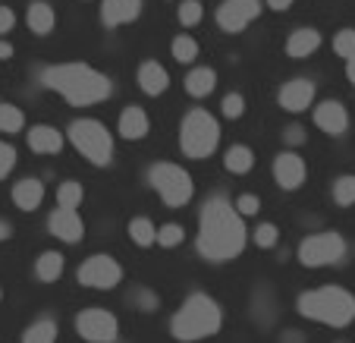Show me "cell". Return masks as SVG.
I'll return each instance as SVG.
<instances>
[{
	"instance_id": "cell-1",
	"label": "cell",
	"mask_w": 355,
	"mask_h": 343,
	"mask_svg": "<svg viewBox=\"0 0 355 343\" xmlns=\"http://www.w3.org/2000/svg\"><path fill=\"white\" fill-rule=\"evenodd\" d=\"M248 242V230L242 224V217L236 215V208L223 199V195H211L198 217V252L201 258L220 265L233 262Z\"/></svg>"
},
{
	"instance_id": "cell-2",
	"label": "cell",
	"mask_w": 355,
	"mask_h": 343,
	"mask_svg": "<svg viewBox=\"0 0 355 343\" xmlns=\"http://www.w3.org/2000/svg\"><path fill=\"white\" fill-rule=\"evenodd\" d=\"M38 82L51 92L63 94L73 108H88V104L107 101L114 85L104 73H98L88 63H60V67H44L38 73Z\"/></svg>"
},
{
	"instance_id": "cell-3",
	"label": "cell",
	"mask_w": 355,
	"mask_h": 343,
	"mask_svg": "<svg viewBox=\"0 0 355 343\" xmlns=\"http://www.w3.org/2000/svg\"><path fill=\"white\" fill-rule=\"evenodd\" d=\"M223 324V312L205 293H192V296L182 303V309L173 315L170 321V334L182 343H195V340H208L220 331Z\"/></svg>"
},
{
	"instance_id": "cell-4",
	"label": "cell",
	"mask_w": 355,
	"mask_h": 343,
	"mask_svg": "<svg viewBox=\"0 0 355 343\" xmlns=\"http://www.w3.org/2000/svg\"><path fill=\"white\" fill-rule=\"evenodd\" d=\"M299 312L311 321L330 324V328H346L355 321V296L343 287H321L309 290L299 296Z\"/></svg>"
},
{
	"instance_id": "cell-5",
	"label": "cell",
	"mask_w": 355,
	"mask_h": 343,
	"mask_svg": "<svg viewBox=\"0 0 355 343\" xmlns=\"http://www.w3.org/2000/svg\"><path fill=\"white\" fill-rule=\"evenodd\" d=\"M217 142H220V126H217V120L208 114V110H189L186 120H182L180 126V149L186 158H208L214 155Z\"/></svg>"
},
{
	"instance_id": "cell-6",
	"label": "cell",
	"mask_w": 355,
	"mask_h": 343,
	"mask_svg": "<svg viewBox=\"0 0 355 343\" xmlns=\"http://www.w3.org/2000/svg\"><path fill=\"white\" fill-rule=\"evenodd\" d=\"M69 142L76 145L79 155H85L92 164L98 167H107L114 161V135L107 133V126L92 117H82V120H73L69 123Z\"/></svg>"
},
{
	"instance_id": "cell-7",
	"label": "cell",
	"mask_w": 355,
	"mask_h": 343,
	"mask_svg": "<svg viewBox=\"0 0 355 343\" xmlns=\"http://www.w3.org/2000/svg\"><path fill=\"white\" fill-rule=\"evenodd\" d=\"M148 180L164 199V205H170V208H182V205L192 202L195 183L180 164H155L148 170Z\"/></svg>"
},
{
	"instance_id": "cell-8",
	"label": "cell",
	"mask_w": 355,
	"mask_h": 343,
	"mask_svg": "<svg viewBox=\"0 0 355 343\" xmlns=\"http://www.w3.org/2000/svg\"><path fill=\"white\" fill-rule=\"evenodd\" d=\"M346 256V240L336 230H324L309 240H302L299 246V262L305 268H324V265H336Z\"/></svg>"
},
{
	"instance_id": "cell-9",
	"label": "cell",
	"mask_w": 355,
	"mask_h": 343,
	"mask_svg": "<svg viewBox=\"0 0 355 343\" xmlns=\"http://www.w3.org/2000/svg\"><path fill=\"white\" fill-rule=\"evenodd\" d=\"M76 331L88 343H114L120 334V321L107 309H85L76 318Z\"/></svg>"
},
{
	"instance_id": "cell-10",
	"label": "cell",
	"mask_w": 355,
	"mask_h": 343,
	"mask_svg": "<svg viewBox=\"0 0 355 343\" xmlns=\"http://www.w3.org/2000/svg\"><path fill=\"white\" fill-rule=\"evenodd\" d=\"M79 283L82 287H92V290H114L116 283L123 281V268L116 258L110 256H92L85 258V265L79 268Z\"/></svg>"
},
{
	"instance_id": "cell-11",
	"label": "cell",
	"mask_w": 355,
	"mask_h": 343,
	"mask_svg": "<svg viewBox=\"0 0 355 343\" xmlns=\"http://www.w3.org/2000/svg\"><path fill=\"white\" fill-rule=\"evenodd\" d=\"M258 16H261V0H223L217 7V26L223 32L236 35L252 26Z\"/></svg>"
},
{
	"instance_id": "cell-12",
	"label": "cell",
	"mask_w": 355,
	"mask_h": 343,
	"mask_svg": "<svg viewBox=\"0 0 355 343\" xmlns=\"http://www.w3.org/2000/svg\"><path fill=\"white\" fill-rule=\"evenodd\" d=\"M305 161H302L295 151H283V155L274 158V180L280 183V189H299L302 183H305Z\"/></svg>"
},
{
	"instance_id": "cell-13",
	"label": "cell",
	"mask_w": 355,
	"mask_h": 343,
	"mask_svg": "<svg viewBox=\"0 0 355 343\" xmlns=\"http://www.w3.org/2000/svg\"><path fill=\"white\" fill-rule=\"evenodd\" d=\"M47 227L63 242H82V236H85V224H82L76 208H57L54 215L47 217Z\"/></svg>"
},
{
	"instance_id": "cell-14",
	"label": "cell",
	"mask_w": 355,
	"mask_h": 343,
	"mask_svg": "<svg viewBox=\"0 0 355 343\" xmlns=\"http://www.w3.org/2000/svg\"><path fill=\"white\" fill-rule=\"evenodd\" d=\"M315 101V82L311 79H289L280 88V108L289 114H302L305 108H311Z\"/></svg>"
},
{
	"instance_id": "cell-15",
	"label": "cell",
	"mask_w": 355,
	"mask_h": 343,
	"mask_svg": "<svg viewBox=\"0 0 355 343\" xmlns=\"http://www.w3.org/2000/svg\"><path fill=\"white\" fill-rule=\"evenodd\" d=\"M315 126L327 135H343L349 129V114L340 101H324L315 108Z\"/></svg>"
},
{
	"instance_id": "cell-16",
	"label": "cell",
	"mask_w": 355,
	"mask_h": 343,
	"mask_svg": "<svg viewBox=\"0 0 355 343\" xmlns=\"http://www.w3.org/2000/svg\"><path fill=\"white\" fill-rule=\"evenodd\" d=\"M141 13V0H104L101 7V19L107 28H116V26H126V22L139 19Z\"/></svg>"
},
{
	"instance_id": "cell-17",
	"label": "cell",
	"mask_w": 355,
	"mask_h": 343,
	"mask_svg": "<svg viewBox=\"0 0 355 343\" xmlns=\"http://www.w3.org/2000/svg\"><path fill=\"white\" fill-rule=\"evenodd\" d=\"M28 149L35 155H57L63 149V133L47 123H38V126L28 129Z\"/></svg>"
},
{
	"instance_id": "cell-18",
	"label": "cell",
	"mask_w": 355,
	"mask_h": 343,
	"mask_svg": "<svg viewBox=\"0 0 355 343\" xmlns=\"http://www.w3.org/2000/svg\"><path fill=\"white\" fill-rule=\"evenodd\" d=\"M44 202V183L35 180V176H26L13 186V205L19 211H35Z\"/></svg>"
},
{
	"instance_id": "cell-19",
	"label": "cell",
	"mask_w": 355,
	"mask_h": 343,
	"mask_svg": "<svg viewBox=\"0 0 355 343\" xmlns=\"http://www.w3.org/2000/svg\"><path fill=\"white\" fill-rule=\"evenodd\" d=\"M318 47H321V32L318 28H295L286 41V54L293 60H305V57L315 54Z\"/></svg>"
},
{
	"instance_id": "cell-20",
	"label": "cell",
	"mask_w": 355,
	"mask_h": 343,
	"mask_svg": "<svg viewBox=\"0 0 355 343\" xmlns=\"http://www.w3.org/2000/svg\"><path fill=\"white\" fill-rule=\"evenodd\" d=\"M139 85L145 94H164L170 88V73L161 67V63L148 60L139 67Z\"/></svg>"
},
{
	"instance_id": "cell-21",
	"label": "cell",
	"mask_w": 355,
	"mask_h": 343,
	"mask_svg": "<svg viewBox=\"0 0 355 343\" xmlns=\"http://www.w3.org/2000/svg\"><path fill=\"white\" fill-rule=\"evenodd\" d=\"M116 133L123 135L126 142H139L148 135V114L141 108H126L120 114V129Z\"/></svg>"
},
{
	"instance_id": "cell-22",
	"label": "cell",
	"mask_w": 355,
	"mask_h": 343,
	"mask_svg": "<svg viewBox=\"0 0 355 343\" xmlns=\"http://www.w3.org/2000/svg\"><path fill=\"white\" fill-rule=\"evenodd\" d=\"M28 28H32L35 35H47V32H54L57 26V13L51 3H44V0H35V3H28Z\"/></svg>"
},
{
	"instance_id": "cell-23",
	"label": "cell",
	"mask_w": 355,
	"mask_h": 343,
	"mask_svg": "<svg viewBox=\"0 0 355 343\" xmlns=\"http://www.w3.org/2000/svg\"><path fill=\"white\" fill-rule=\"evenodd\" d=\"M214 88H217V73L211 67H195L192 73L186 76V92L192 94V98H208Z\"/></svg>"
},
{
	"instance_id": "cell-24",
	"label": "cell",
	"mask_w": 355,
	"mask_h": 343,
	"mask_svg": "<svg viewBox=\"0 0 355 343\" xmlns=\"http://www.w3.org/2000/svg\"><path fill=\"white\" fill-rule=\"evenodd\" d=\"M35 274H38L44 283L60 281V274H63V256H60V252H41L38 262H35Z\"/></svg>"
},
{
	"instance_id": "cell-25",
	"label": "cell",
	"mask_w": 355,
	"mask_h": 343,
	"mask_svg": "<svg viewBox=\"0 0 355 343\" xmlns=\"http://www.w3.org/2000/svg\"><path fill=\"white\" fill-rule=\"evenodd\" d=\"M223 167H227L230 174H248V170L255 167V155H252V149H245V145H233V149H227V155H223Z\"/></svg>"
},
{
	"instance_id": "cell-26",
	"label": "cell",
	"mask_w": 355,
	"mask_h": 343,
	"mask_svg": "<svg viewBox=\"0 0 355 343\" xmlns=\"http://www.w3.org/2000/svg\"><path fill=\"white\" fill-rule=\"evenodd\" d=\"M22 343H57V321L51 318H38L35 324H28Z\"/></svg>"
},
{
	"instance_id": "cell-27",
	"label": "cell",
	"mask_w": 355,
	"mask_h": 343,
	"mask_svg": "<svg viewBox=\"0 0 355 343\" xmlns=\"http://www.w3.org/2000/svg\"><path fill=\"white\" fill-rule=\"evenodd\" d=\"M129 236H132L135 246H155L157 230L148 217H132V221H129Z\"/></svg>"
},
{
	"instance_id": "cell-28",
	"label": "cell",
	"mask_w": 355,
	"mask_h": 343,
	"mask_svg": "<svg viewBox=\"0 0 355 343\" xmlns=\"http://www.w3.org/2000/svg\"><path fill=\"white\" fill-rule=\"evenodd\" d=\"M82 199H85V189H82L76 180L60 183V189H57V202H60V208H79Z\"/></svg>"
},
{
	"instance_id": "cell-29",
	"label": "cell",
	"mask_w": 355,
	"mask_h": 343,
	"mask_svg": "<svg viewBox=\"0 0 355 343\" xmlns=\"http://www.w3.org/2000/svg\"><path fill=\"white\" fill-rule=\"evenodd\" d=\"M26 126V117L16 104H0V133H19Z\"/></svg>"
},
{
	"instance_id": "cell-30",
	"label": "cell",
	"mask_w": 355,
	"mask_h": 343,
	"mask_svg": "<svg viewBox=\"0 0 355 343\" xmlns=\"http://www.w3.org/2000/svg\"><path fill=\"white\" fill-rule=\"evenodd\" d=\"M170 51H173V57H176L180 63H192L195 57H198V41L189 38V35H180V38H173Z\"/></svg>"
},
{
	"instance_id": "cell-31",
	"label": "cell",
	"mask_w": 355,
	"mask_h": 343,
	"mask_svg": "<svg viewBox=\"0 0 355 343\" xmlns=\"http://www.w3.org/2000/svg\"><path fill=\"white\" fill-rule=\"evenodd\" d=\"M334 202L336 205H355V174H346L334 183Z\"/></svg>"
},
{
	"instance_id": "cell-32",
	"label": "cell",
	"mask_w": 355,
	"mask_h": 343,
	"mask_svg": "<svg viewBox=\"0 0 355 343\" xmlns=\"http://www.w3.org/2000/svg\"><path fill=\"white\" fill-rule=\"evenodd\" d=\"M176 16H180L182 26H198L201 16H205V7H201L198 0H182L180 7H176Z\"/></svg>"
},
{
	"instance_id": "cell-33",
	"label": "cell",
	"mask_w": 355,
	"mask_h": 343,
	"mask_svg": "<svg viewBox=\"0 0 355 343\" xmlns=\"http://www.w3.org/2000/svg\"><path fill=\"white\" fill-rule=\"evenodd\" d=\"M182 236H186V230H182L180 224H164V227H157L155 242H161L164 249H173V246L182 242Z\"/></svg>"
},
{
	"instance_id": "cell-34",
	"label": "cell",
	"mask_w": 355,
	"mask_h": 343,
	"mask_svg": "<svg viewBox=\"0 0 355 343\" xmlns=\"http://www.w3.org/2000/svg\"><path fill=\"white\" fill-rule=\"evenodd\" d=\"M334 51L340 57H346V60H352L355 57V28H340V32H336Z\"/></svg>"
},
{
	"instance_id": "cell-35",
	"label": "cell",
	"mask_w": 355,
	"mask_h": 343,
	"mask_svg": "<svg viewBox=\"0 0 355 343\" xmlns=\"http://www.w3.org/2000/svg\"><path fill=\"white\" fill-rule=\"evenodd\" d=\"M220 110H223V117H230V120H239V117L245 114V98H242L239 92H230L220 101Z\"/></svg>"
},
{
	"instance_id": "cell-36",
	"label": "cell",
	"mask_w": 355,
	"mask_h": 343,
	"mask_svg": "<svg viewBox=\"0 0 355 343\" xmlns=\"http://www.w3.org/2000/svg\"><path fill=\"white\" fill-rule=\"evenodd\" d=\"M277 240H280V233H277L274 224H258L255 227V246L270 249V246H277Z\"/></svg>"
},
{
	"instance_id": "cell-37",
	"label": "cell",
	"mask_w": 355,
	"mask_h": 343,
	"mask_svg": "<svg viewBox=\"0 0 355 343\" xmlns=\"http://www.w3.org/2000/svg\"><path fill=\"white\" fill-rule=\"evenodd\" d=\"M233 208L239 217H248V215H258V211H261V202H258V195H239L233 202Z\"/></svg>"
},
{
	"instance_id": "cell-38",
	"label": "cell",
	"mask_w": 355,
	"mask_h": 343,
	"mask_svg": "<svg viewBox=\"0 0 355 343\" xmlns=\"http://www.w3.org/2000/svg\"><path fill=\"white\" fill-rule=\"evenodd\" d=\"M16 167V149L7 145V142H0V180L10 176V170Z\"/></svg>"
},
{
	"instance_id": "cell-39",
	"label": "cell",
	"mask_w": 355,
	"mask_h": 343,
	"mask_svg": "<svg viewBox=\"0 0 355 343\" xmlns=\"http://www.w3.org/2000/svg\"><path fill=\"white\" fill-rule=\"evenodd\" d=\"M13 26H16V16H13V10H10V7H0V35L13 32Z\"/></svg>"
},
{
	"instance_id": "cell-40",
	"label": "cell",
	"mask_w": 355,
	"mask_h": 343,
	"mask_svg": "<svg viewBox=\"0 0 355 343\" xmlns=\"http://www.w3.org/2000/svg\"><path fill=\"white\" fill-rule=\"evenodd\" d=\"M283 139H286L289 145H299V142H305V133H302L299 126H289V129H286V135H283Z\"/></svg>"
},
{
	"instance_id": "cell-41",
	"label": "cell",
	"mask_w": 355,
	"mask_h": 343,
	"mask_svg": "<svg viewBox=\"0 0 355 343\" xmlns=\"http://www.w3.org/2000/svg\"><path fill=\"white\" fill-rule=\"evenodd\" d=\"M293 3H295V0H268V7H270V10H277V13H283V10H289V7H293Z\"/></svg>"
},
{
	"instance_id": "cell-42",
	"label": "cell",
	"mask_w": 355,
	"mask_h": 343,
	"mask_svg": "<svg viewBox=\"0 0 355 343\" xmlns=\"http://www.w3.org/2000/svg\"><path fill=\"white\" fill-rule=\"evenodd\" d=\"M10 57H13V44L0 41V60H10Z\"/></svg>"
},
{
	"instance_id": "cell-43",
	"label": "cell",
	"mask_w": 355,
	"mask_h": 343,
	"mask_svg": "<svg viewBox=\"0 0 355 343\" xmlns=\"http://www.w3.org/2000/svg\"><path fill=\"white\" fill-rule=\"evenodd\" d=\"M346 79L355 85V57H352V60H346Z\"/></svg>"
},
{
	"instance_id": "cell-44",
	"label": "cell",
	"mask_w": 355,
	"mask_h": 343,
	"mask_svg": "<svg viewBox=\"0 0 355 343\" xmlns=\"http://www.w3.org/2000/svg\"><path fill=\"white\" fill-rule=\"evenodd\" d=\"M10 230H13V227H10V224L0 217V240H10Z\"/></svg>"
},
{
	"instance_id": "cell-45",
	"label": "cell",
	"mask_w": 355,
	"mask_h": 343,
	"mask_svg": "<svg viewBox=\"0 0 355 343\" xmlns=\"http://www.w3.org/2000/svg\"><path fill=\"white\" fill-rule=\"evenodd\" d=\"M0 299H3V293H0Z\"/></svg>"
}]
</instances>
